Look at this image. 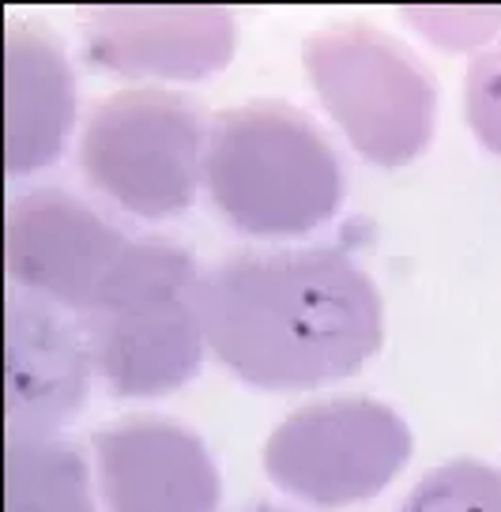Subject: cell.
<instances>
[{
    "mask_svg": "<svg viewBox=\"0 0 501 512\" xmlns=\"http://www.w3.org/2000/svg\"><path fill=\"white\" fill-rule=\"evenodd\" d=\"M464 113L475 140L501 159V38L471 57L464 80Z\"/></svg>",
    "mask_w": 501,
    "mask_h": 512,
    "instance_id": "5bb4252c",
    "label": "cell"
},
{
    "mask_svg": "<svg viewBox=\"0 0 501 512\" xmlns=\"http://www.w3.org/2000/svg\"><path fill=\"white\" fill-rule=\"evenodd\" d=\"M204 332L234 377L294 392L366 366L385 339V305L343 249L238 253L204 275Z\"/></svg>",
    "mask_w": 501,
    "mask_h": 512,
    "instance_id": "6da1fadb",
    "label": "cell"
},
{
    "mask_svg": "<svg viewBox=\"0 0 501 512\" xmlns=\"http://www.w3.org/2000/svg\"><path fill=\"white\" fill-rule=\"evenodd\" d=\"M400 512H501V471L479 460L441 464L422 475Z\"/></svg>",
    "mask_w": 501,
    "mask_h": 512,
    "instance_id": "4fadbf2b",
    "label": "cell"
},
{
    "mask_svg": "<svg viewBox=\"0 0 501 512\" xmlns=\"http://www.w3.org/2000/svg\"><path fill=\"white\" fill-rule=\"evenodd\" d=\"M249 512H291V509H275V505H253Z\"/></svg>",
    "mask_w": 501,
    "mask_h": 512,
    "instance_id": "9a60e30c",
    "label": "cell"
},
{
    "mask_svg": "<svg viewBox=\"0 0 501 512\" xmlns=\"http://www.w3.org/2000/svg\"><path fill=\"white\" fill-rule=\"evenodd\" d=\"M106 512H215L219 467L208 445L170 418H129L95 437Z\"/></svg>",
    "mask_w": 501,
    "mask_h": 512,
    "instance_id": "30bf717a",
    "label": "cell"
},
{
    "mask_svg": "<svg viewBox=\"0 0 501 512\" xmlns=\"http://www.w3.org/2000/svg\"><path fill=\"white\" fill-rule=\"evenodd\" d=\"M208 125L185 95L132 87L98 102L80 136V170L98 192L144 219L193 208Z\"/></svg>",
    "mask_w": 501,
    "mask_h": 512,
    "instance_id": "5b68a950",
    "label": "cell"
},
{
    "mask_svg": "<svg viewBox=\"0 0 501 512\" xmlns=\"http://www.w3.org/2000/svg\"><path fill=\"white\" fill-rule=\"evenodd\" d=\"M302 61L324 110L362 159L404 166L419 159L437 121V83L411 49L373 23L324 27Z\"/></svg>",
    "mask_w": 501,
    "mask_h": 512,
    "instance_id": "277c9868",
    "label": "cell"
},
{
    "mask_svg": "<svg viewBox=\"0 0 501 512\" xmlns=\"http://www.w3.org/2000/svg\"><path fill=\"white\" fill-rule=\"evenodd\" d=\"M204 185L242 234L298 238L340 211L347 177L306 113L287 102H249L211 121Z\"/></svg>",
    "mask_w": 501,
    "mask_h": 512,
    "instance_id": "3957f363",
    "label": "cell"
},
{
    "mask_svg": "<svg viewBox=\"0 0 501 512\" xmlns=\"http://www.w3.org/2000/svg\"><path fill=\"white\" fill-rule=\"evenodd\" d=\"M4 512H95L80 448L65 437H8Z\"/></svg>",
    "mask_w": 501,
    "mask_h": 512,
    "instance_id": "7c38bea8",
    "label": "cell"
},
{
    "mask_svg": "<svg viewBox=\"0 0 501 512\" xmlns=\"http://www.w3.org/2000/svg\"><path fill=\"white\" fill-rule=\"evenodd\" d=\"M114 396H166L200 373L204 272L166 238H132L91 302L72 313Z\"/></svg>",
    "mask_w": 501,
    "mask_h": 512,
    "instance_id": "7a4b0ae2",
    "label": "cell"
},
{
    "mask_svg": "<svg viewBox=\"0 0 501 512\" xmlns=\"http://www.w3.org/2000/svg\"><path fill=\"white\" fill-rule=\"evenodd\" d=\"M83 57L114 76L204 80L234 57V16L219 4H114L80 16Z\"/></svg>",
    "mask_w": 501,
    "mask_h": 512,
    "instance_id": "ba28073f",
    "label": "cell"
},
{
    "mask_svg": "<svg viewBox=\"0 0 501 512\" xmlns=\"http://www.w3.org/2000/svg\"><path fill=\"white\" fill-rule=\"evenodd\" d=\"M411 460V430L377 400H321L294 411L264 445V471L309 505L370 501Z\"/></svg>",
    "mask_w": 501,
    "mask_h": 512,
    "instance_id": "8992f818",
    "label": "cell"
},
{
    "mask_svg": "<svg viewBox=\"0 0 501 512\" xmlns=\"http://www.w3.org/2000/svg\"><path fill=\"white\" fill-rule=\"evenodd\" d=\"M129 241V234L106 223L80 196L34 189L8 208L4 260L27 294L76 313L114 272Z\"/></svg>",
    "mask_w": 501,
    "mask_h": 512,
    "instance_id": "52a82bcc",
    "label": "cell"
},
{
    "mask_svg": "<svg viewBox=\"0 0 501 512\" xmlns=\"http://www.w3.org/2000/svg\"><path fill=\"white\" fill-rule=\"evenodd\" d=\"M76 125V76L57 38L31 23L4 31V166L31 174L57 159Z\"/></svg>",
    "mask_w": 501,
    "mask_h": 512,
    "instance_id": "8fae6325",
    "label": "cell"
},
{
    "mask_svg": "<svg viewBox=\"0 0 501 512\" xmlns=\"http://www.w3.org/2000/svg\"><path fill=\"white\" fill-rule=\"evenodd\" d=\"M91 351L61 305L12 294L4 309V422L8 437H57L83 407Z\"/></svg>",
    "mask_w": 501,
    "mask_h": 512,
    "instance_id": "9c48e42d",
    "label": "cell"
}]
</instances>
